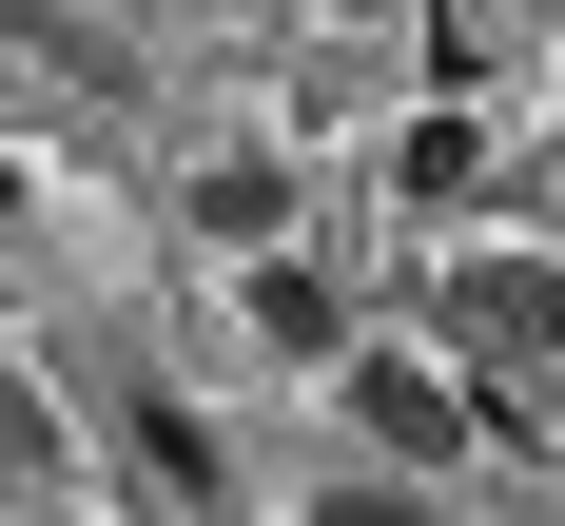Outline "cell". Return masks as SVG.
Listing matches in <instances>:
<instances>
[{
    "label": "cell",
    "instance_id": "obj_1",
    "mask_svg": "<svg viewBox=\"0 0 565 526\" xmlns=\"http://www.w3.org/2000/svg\"><path fill=\"white\" fill-rule=\"evenodd\" d=\"M429 332L468 371H565V254H449L429 273Z\"/></svg>",
    "mask_w": 565,
    "mask_h": 526
},
{
    "label": "cell",
    "instance_id": "obj_2",
    "mask_svg": "<svg viewBox=\"0 0 565 526\" xmlns=\"http://www.w3.org/2000/svg\"><path fill=\"white\" fill-rule=\"evenodd\" d=\"M332 390H351V429H371L391 468H468V429H488V390H468L449 351H351Z\"/></svg>",
    "mask_w": 565,
    "mask_h": 526
},
{
    "label": "cell",
    "instance_id": "obj_3",
    "mask_svg": "<svg viewBox=\"0 0 565 526\" xmlns=\"http://www.w3.org/2000/svg\"><path fill=\"white\" fill-rule=\"evenodd\" d=\"M234 332L274 351V371H351V292L312 273V254H254V273H234Z\"/></svg>",
    "mask_w": 565,
    "mask_h": 526
},
{
    "label": "cell",
    "instance_id": "obj_4",
    "mask_svg": "<svg viewBox=\"0 0 565 526\" xmlns=\"http://www.w3.org/2000/svg\"><path fill=\"white\" fill-rule=\"evenodd\" d=\"M195 234H215L234 273H254V254H292V175H274V157H215V175H195Z\"/></svg>",
    "mask_w": 565,
    "mask_h": 526
},
{
    "label": "cell",
    "instance_id": "obj_5",
    "mask_svg": "<svg viewBox=\"0 0 565 526\" xmlns=\"http://www.w3.org/2000/svg\"><path fill=\"white\" fill-rule=\"evenodd\" d=\"M468 175H488V117H409L391 137V195H468Z\"/></svg>",
    "mask_w": 565,
    "mask_h": 526
},
{
    "label": "cell",
    "instance_id": "obj_6",
    "mask_svg": "<svg viewBox=\"0 0 565 526\" xmlns=\"http://www.w3.org/2000/svg\"><path fill=\"white\" fill-rule=\"evenodd\" d=\"M312 526H468V507H429V487H312Z\"/></svg>",
    "mask_w": 565,
    "mask_h": 526
},
{
    "label": "cell",
    "instance_id": "obj_7",
    "mask_svg": "<svg viewBox=\"0 0 565 526\" xmlns=\"http://www.w3.org/2000/svg\"><path fill=\"white\" fill-rule=\"evenodd\" d=\"M0 215H20V175H0Z\"/></svg>",
    "mask_w": 565,
    "mask_h": 526
}]
</instances>
